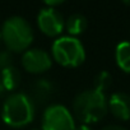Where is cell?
Here are the masks:
<instances>
[{"instance_id": "6da1fadb", "label": "cell", "mask_w": 130, "mask_h": 130, "mask_svg": "<svg viewBox=\"0 0 130 130\" xmlns=\"http://www.w3.org/2000/svg\"><path fill=\"white\" fill-rule=\"evenodd\" d=\"M108 111L107 98L103 92L94 88L79 92L73 100L74 116L82 124H94L101 121Z\"/></svg>"}, {"instance_id": "7a4b0ae2", "label": "cell", "mask_w": 130, "mask_h": 130, "mask_svg": "<svg viewBox=\"0 0 130 130\" xmlns=\"http://www.w3.org/2000/svg\"><path fill=\"white\" fill-rule=\"evenodd\" d=\"M0 38L10 52H24L33 42V29L29 22L19 15L9 17L0 29Z\"/></svg>"}, {"instance_id": "3957f363", "label": "cell", "mask_w": 130, "mask_h": 130, "mask_svg": "<svg viewBox=\"0 0 130 130\" xmlns=\"http://www.w3.org/2000/svg\"><path fill=\"white\" fill-rule=\"evenodd\" d=\"M2 119L10 127H24L35 119V106L31 98L22 92L10 93L2 107Z\"/></svg>"}, {"instance_id": "277c9868", "label": "cell", "mask_w": 130, "mask_h": 130, "mask_svg": "<svg viewBox=\"0 0 130 130\" xmlns=\"http://www.w3.org/2000/svg\"><path fill=\"white\" fill-rule=\"evenodd\" d=\"M51 57L65 68H77L86 60L83 43L72 36H60L51 45Z\"/></svg>"}, {"instance_id": "5b68a950", "label": "cell", "mask_w": 130, "mask_h": 130, "mask_svg": "<svg viewBox=\"0 0 130 130\" xmlns=\"http://www.w3.org/2000/svg\"><path fill=\"white\" fill-rule=\"evenodd\" d=\"M73 113L60 103L46 107L41 119V130H75Z\"/></svg>"}, {"instance_id": "8992f818", "label": "cell", "mask_w": 130, "mask_h": 130, "mask_svg": "<svg viewBox=\"0 0 130 130\" xmlns=\"http://www.w3.org/2000/svg\"><path fill=\"white\" fill-rule=\"evenodd\" d=\"M37 26L43 35L48 37H60L65 28V19L56 8L45 7L38 12Z\"/></svg>"}, {"instance_id": "52a82bcc", "label": "cell", "mask_w": 130, "mask_h": 130, "mask_svg": "<svg viewBox=\"0 0 130 130\" xmlns=\"http://www.w3.org/2000/svg\"><path fill=\"white\" fill-rule=\"evenodd\" d=\"M22 67L31 74H42L52 65L51 55L43 48H28L22 54Z\"/></svg>"}, {"instance_id": "ba28073f", "label": "cell", "mask_w": 130, "mask_h": 130, "mask_svg": "<svg viewBox=\"0 0 130 130\" xmlns=\"http://www.w3.org/2000/svg\"><path fill=\"white\" fill-rule=\"evenodd\" d=\"M107 107L119 120H130V94L125 92H115L107 100Z\"/></svg>"}, {"instance_id": "9c48e42d", "label": "cell", "mask_w": 130, "mask_h": 130, "mask_svg": "<svg viewBox=\"0 0 130 130\" xmlns=\"http://www.w3.org/2000/svg\"><path fill=\"white\" fill-rule=\"evenodd\" d=\"M88 27L87 18L80 13H74L65 19V31L68 32V36L77 37L78 35H82Z\"/></svg>"}, {"instance_id": "30bf717a", "label": "cell", "mask_w": 130, "mask_h": 130, "mask_svg": "<svg viewBox=\"0 0 130 130\" xmlns=\"http://www.w3.org/2000/svg\"><path fill=\"white\" fill-rule=\"evenodd\" d=\"M19 82H21V74L15 67L12 65V67H8L2 70V74H0V87L4 91L12 92L17 89V87L19 86Z\"/></svg>"}, {"instance_id": "8fae6325", "label": "cell", "mask_w": 130, "mask_h": 130, "mask_svg": "<svg viewBox=\"0 0 130 130\" xmlns=\"http://www.w3.org/2000/svg\"><path fill=\"white\" fill-rule=\"evenodd\" d=\"M115 60L117 67L125 72L130 73V42L121 41L115 48Z\"/></svg>"}, {"instance_id": "7c38bea8", "label": "cell", "mask_w": 130, "mask_h": 130, "mask_svg": "<svg viewBox=\"0 0 130 130\" xmlns=\"http://www.w3.org/2000/svg\"><path fill=\"white\" fill-rule=\"evenodd\" d=\"M111 83H112V77H111V74H110L107 70H102V72H100V73L96 75V78H94V89H97V91L105 93V91L110 88Z\"/></svg>"}, {"instance_id": "4fadbf2b", "label": "cell", "mask_w": 130, "mask_h": 130, "mask_svg": "<svg viewBox=\"0 0 130 130\" xmlns=\"http://www.w3.org/2000/svg\"><path fill=\"white\" fill-rule=\"evenodd\" d=\"M12 60H13V57H12V54H10V51H2L0 52V69H5V68H8V67H12Z\"/></svg>"}, {"instance_id": "5bb4252c", "label": "cell", "mask_w": 130, "mask_h": 130, "mask_svg": "<svg viewBox=\"0 0 130 130\" xmlns=\"http://www.w3.org/2000/svg\"><path fill=\"white\" fill-rule=\"evenodd\" d=\"M62 3H64L62 0H47V2L45 3V5L48 7V8H54V9H55V7H59V5H61Z\"/></svg>"}, {"instance_id": "9a60e30c", "label": "cell", "mask_w": 130, "mask_h": 130, "mask_svg": "<svg viewBox=\"0 0 130 130\" xmlns=\"http://www.w3.org/2000/svg\"><path fill=\"white\" fill-rule=\"evenodd\" d=\"M101 130H126V129H125V127H122L121 125L111 124V125H106V126H103Z\"/></svg>"}, {"instance_id": "2e32d148", "label": "cell", "mask_w": 130, "mask_h": 130, "mask_svg": "<svg viewBox=\"0 0 130 130\" xmlns=\"http://www.w3.org/2000/svg\"><path fill=\"white\" fill-rule=\"evenodd\" d=\"M75 130H92V127L87 124H80V125L75 126Z\"/></svg>"}, {"instance_id": "e0dca14e", "label": "cell", "mask_w": 130, "mask_h": 130, "mask_svg": "<svg viewBox=\"0 0 130 130\" xmlns=\"http://www.w3.org/2000/svg\"><path fill=\"white\" fill-rule=\"evenodd\" d=\"M124 4H125V5H127V7H130V0H125Z\"/></svg>"}, {"instance_id": "ac0fdd59", "label": "cell", "mask_w": 130, "mask_h": 130, "mask_svg": "<svg viewBox=\"0 0 130 130\" xmlns=\"http://www.w3.org/2000/svg\"><path fill=\"white\" fill-rule=\"evenodd\" d=\"M33 130H40V129H33Z\"/></svg>"}, {"instance_id": "d6986e66", "label": "cell", "mask_w": 130, "mask_h": 130, "mask_svg": "<svg viewBox=\"0 0 130 130\" xmlns=\"http://www.w3.org/2000/svg\"><path fill=\"white\" fill-rule=\"evenodd\" d=\"M0 40H2V38H0Z\"/></svg>"}]
</instances>
